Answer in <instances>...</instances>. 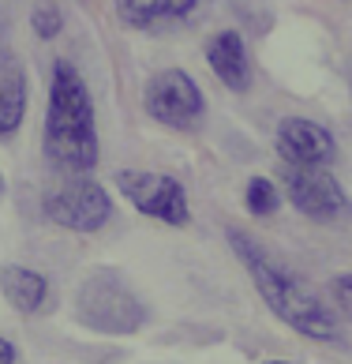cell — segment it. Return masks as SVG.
Here are the masks:
<instances>
[{
	"instance_id": "1",
	"label": "cell",
	"mask_w": 352,
	"mask_h": 364,
	"mask_svg": "<svg viewBox=\"0 0 352 364\" xmlns=\"http://www.w3.org/2000/svg\"><path fill=\"white\" fill-rule=\"evenodd\" d=\"M229 245L243 259L255 289L270 304V312L285 327H292L296 334L315 338V342H341V323H337V316L319 301V293L304 278H296L285 263L274 259L259 240L240 233V229H229Z\"/></svg>"
},
{
	"instance_id": "2",
	"label": "cell",
	"mask_w": 352,
	"mask_h": 364,
	"mask_svg": "<svg viewBox=\"0 0 352 364\" xmlns=\"http://www.w3.org/2000/svg\"><path fill=\"white\" fill-rule=\"evenodd\" d=\"M42 146L53 166L72 173V177L98 166L101 146H98V128H94V98L87 90V79L79 75L72 60L53 64Z\"/></svg>"
},
{
	"instance_id": "3",
	"label": "cell",
	"mask_w": 352,
	"mask_h": 364,
	"mask_svg": "<svg viewBox=\"0 0 352 364\" xmlns=\"http://www.w3.org/2000/svg\"><path fill=\"white\" fill-rule=\"evenodd\" d=\"M79 319L101 334H131L143 327L146 312L120 278L98 274L79 289Z\"/></svg>"
},
{
	"instance_id": "4",
	"label": "cell",
	"mask_w": 352,
	"mask_h": 364,
	"mask_svg": "<svg viewBox=\"0 0 352 364\" xmlns=\"http://www.w3.org/2000/svg\"><path fill=\"white\" fill-rule=\"evenodd\" d=\"M116 188L135 210L146 214V218H158L165 225H187L192 222V203H187V192L176 177L146 173V169H120Z\"/></svg>"
},
{
	"instance_id": "5",
	"label": "cell",
	"mask_w": 352,
	"mask_h": 364,
	"mask_svg": "<svg viewBox=\"0 0 352 364\" xmlns=\"http://www.w3.org/2000/svg\"><path fill=\"white\" fill-rule=\"evenodd\" d=\"M42 210H45L49 222L72 229V233H94V229H101L113 218V199L98 181H90L79 173L75 181L45 192Z\"/></svg>"
},
{
	"instance_id": "6",
	"label": "cell",
	"mask_w": 352,
	"mask_h": 364,
	"mask_svg": "<svg viewBox=\"0 0 352 364\" xmlns=\"http://www.w3.org/2000/svg\"><path fill=\"white\" fill-rule=\"evenodd\" d=\"M143 105L158 124L165 128H195L207 113V98L184 68H165L146 79Z\"/></svg>"
},
{
	"instance_id": "7",
	"label": "cell",
	"mask_w": 352,
	"mask_h": 364,
	"mask_svg": "<svg viewBox=\"0 0 352 364\" xmlns=\"http://www.w3.org/2000/svg\"><path fill=\"white\" fill-rule=\"evenodd\" d=\"M289 203L311 222H337L348 214V196L326 166H285L281 169Z\"/></svg>"
},
{
	"instance_id": "8",
	"label": "cell",
	"mask_w": 352,
	"mask_h": 364,
	"mask_svg": "<svg viewBox=\"0 0 352 364\" xmlns=\"http://www.w3.org/2000/svg\"><path fill=\"white\" fill-rule=\"evenodd\" d=\"M277 154L285 166H330L337 158V143L319 120L285 117L277 124Z\"/></svg>"
},
{
	"instance_id": "9",
	"label": "cell",
	"mask_w": 352,
	"mask_h": 364,
	"mask_svg": "<svg viewBox=\"0 0 352 364\" xmlns=\"http://www.w3.org/2000/svg\"><path fill=\"white\" fill-rule=\"evenodd\" d=\"M116 16L131 31H165L172 23L192 19L207 0H113Z\"/></svg>"
},
{
	"instance_id": "10",
	"label": "cell",
	"mask_w": 352,
	"mask_h": 364,
	"mask_svg": "<svg viewBox=\"0 0 352 364\" xmlns=\"http://www.w3.org/2000/svg\"><path fill=\"white\" fill-rule=\"evenodd\" d=\"M207 60L214 75L221 79L229 90L243 94L251 87V60H248V49H243V38L236 31H218L207 42Z\"/></svg>"
},
{
	"instance_id": "11",
	"label": "cell",
	"mask_w": 352,
	"mask_h": 364,
	"mask_svg": "<svg viewBox=\"0 0 352 364\" xmlns=\"http://www.w3.org/2000/svg\"><path fill=\"white\" fill-rule=\"evenodd\" d=\"M26 117V72L16 60H0V139H11Z\"/></svg>"
},
{
	"instance_id": "12",
	"label": "cell",
	"mask_w": 352,
	"mask_h": 364,
	"mask_svg": "<svg viewBox=\"0 0 352 364\" xmlns=\"http://www.w3.org/2000/svg\"><path fill=\"white\" fill-rule=\"evenodd\" d=\"M0 293H4L8 304L19 308V312H38L49 296V282L38 271H31V267L8 263V267H0Z\"/></svg>"
},
{
	"instance_id": "13",
	"label": "cell",
	"mask_w": 352,
	"mask_h": 364,
	"mask_svg": "<svg viewBox=\"0 0 352 364\" xmlns=\"http://www.w3.org/2000/svg\"><path fill=\"white\" fill-rule=\"evenodd\" d=\"M243 203H248L251 214H259V218H266V214H274L281 207V192L274 181L266 177H251L248 181V192H243Z\"/></svg>"
},
{
	"instance_id": "14",
	"label": "cell",
	"mask_w": 352,
	"mask_h": 364,
	"mask_svg": "<svg viewBox=\"0 0 352 364\" xmlns=\"http://www.w3.org/2000/svg\"><path fill=\"white\" fill-rule=\"evenodd\" d=\"M31 26H34V34L42 38V42H49V38H57L60 34V26H64V16H60V8L57 4H38L34 8V16H31Z\"/></svg>"
},
{
	"instance_id": "15",
	"label": "cell",
	"mask_w": 352,
	"mask_h": 364,
	"mask_svg": "<svg viewBox=\"0 0 352 364\" xmlns=\"http://www.w3.org/2000/svg\"><path fill=\"white\" fill-rule=\"evenodd\" d=\"M334 301H337V308L352 319V274H341L334 282Z\"/></svg>"
},
{
	"instance_id": "16",
	"label": "cell",
	"mask_w": 352,
	"mask_h": 364,
	"mask_svg": "<svg viewBox=\"0 0 352 364\" xmlns=\"http://www.w3.org/2000/svg\"><path fill=\"white\" fill-rule=\"evenodd\" d=\"M0 364H16V346L8 338H0Z\"/></svg>"
},
{
	"instance_id": "17",
	"label": "cell",
	"mask_w": 352,
	"mask_h": 364,
	"mask_svg": "<svg viewBox=\"0 0 352 364\" xmlns=\"http://www.w3.org/2000/svg\"><path fill=\"white\" fill-rule=\"evenodd\" d=\"M266 364H289V360H266Z\"/></svg>"
},
{
	"instance_id": "18",
	"label": "cell",
	"mask_w": 352,
	"mask_h": 364,
	"mask_svg": "<svg viewBox=\"0 0 352 364\" xmlns=\"http://www.w3.org/2000/svg\"><path fill=\"white\" fill-rule=\"evenodd\" d=\"M0 192H4V177H0Z\"/></svg>"
}]
</instances>
